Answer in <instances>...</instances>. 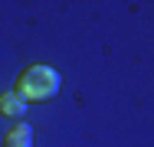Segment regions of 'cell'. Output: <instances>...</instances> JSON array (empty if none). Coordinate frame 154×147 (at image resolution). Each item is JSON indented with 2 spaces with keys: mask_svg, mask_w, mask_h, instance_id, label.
I'll list each match as a JSON object with an SVG mask.
<instances>
[{
  "mask_svg": "<svg viewBox=\"0 0 154 147\" xmlns=\"http://www.w3.org/2000/svg\"><path fill=\"white\" fill-rule=\"evenodd\" d=\"M59 88H62V75L56 69H49V65H30L20 75V82H17V95L23 101H49V98L59 95Z\"/></svg>",
  "mask_w": 154,
  "mask_h": 147,
  "instance_id": "cell-1",
  "label": "cell"
},
{
  "mask_svg": "<svg viewBox=\"0 0 154 147\" xmlns=\"http://www.w3.org/2000/svg\"><path fill=\"white\" fill-rule=\"evenodd\" d=\"M0 111L7 118H23L26 115V101H23L17 92H3V95H0Z\"/></svg>",
  "mask_w": 154,
  "mask_h": 147,
  "instance_id": "cell-2",
  "label": "cell"
},
{
  "mask_svg": "<svg viewBox=\"0 0 154 147\" xmlns=\"http://www.w3.org/2000/svg\"><path fill=\"white\" fill-rule=\"evenodd\" d=\"M3 147H33V128H30V124L13 128V131L3 137Z\"/></svg>",
  "mask_w": 154,
  "mask_h": 147,
  "instance_id": "cell-3",
  "label": "cell"
}]
</instances>
